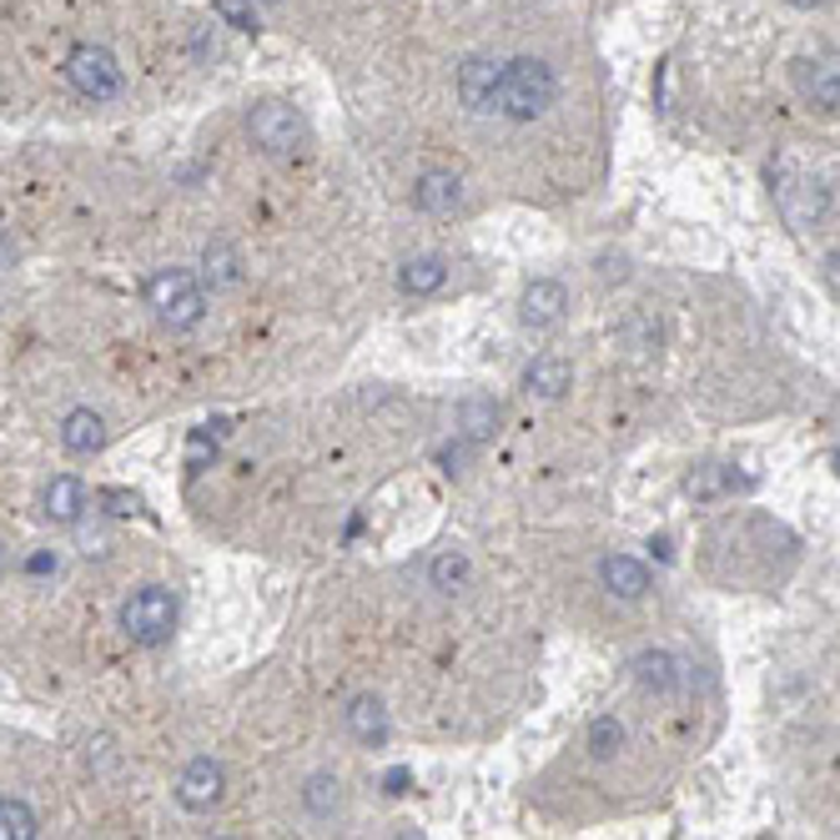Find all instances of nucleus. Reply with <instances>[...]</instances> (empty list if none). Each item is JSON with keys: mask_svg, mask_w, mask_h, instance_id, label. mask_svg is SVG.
I'll return each mask as SVG.
<instances>
[{"mask_svg": "<svg viewBox=\"0 0 840 840\" xmlns=\"http://www.w3.org/2000/svg\"><path fill=\"white\" fill-rule=\"evenodd\" d=\"M559 96L554 66L539 61V55H513L503 61V91H499V111L509 121H539Z\"/></svg>", "mask_w": 840, "mask_h": 840, "instance_id": "1", "label": "nucleus"}, {"mask_svg": "<svg viewBox=\"0 0 840 840\" xmlns=\"http://www.w3.org/2000/svg\"><path fill=\"white\" fill-rule=\"evenodd\" d=\"M146 307H152L172 332H192L202 317H207V293H202V283L192 273L166 267V273H156L152 283H146Z\"/></svg>", "mask_w": 840, "mask_h": 840, "instance_id": "2", "label": "nucleus"}, {"mask_svg": "<svg viewBox=\"0 0 840 840\" xmlns=\"http://www.w3.org/2000/svg\"><path fill=\"white\" fill-rule=\"evenodd\" d=\"M247 136L263 146L267 156H293L307 146V121H303V111L287 106V101H257V106L247 111Z\"/></svg>", "mask_w": 840, "mask_h": 840, "instance_id": "3", "label": "nucleus"}, {"mask_svg": "<svg viewBox=\"0 0 840 840\" xmlns=\"http://www.w3.org/2000/svg\"><path fill=\"white\" fill-rule=\"evenodd\" d=\"M121 629H126V639L132 644H166L176 629V600L162 590V584H146V590H136L132 600L121 604Z\"/></svg>", "mask_w": 840, "mask_h": 840, "instance_id": "4", "label": "nucleus"}, {"mask_svg": "<svg viewBox=\"0 0 840 840\" xmlns=\"http://www.w3.org/2000/svg\"><path fill=\"white\" fill-rule=\"evenodd\" d=\"M775 207H780V217H786L796 232H810L820 217H826L830 197H826V186H820L810 172L780 166V172H775Z\"/></svg>", "mask_w": 840, "mask_h": 840, "instance_id": "5", "label": "nucleus"}, {"mask_svg": "<svg viewBox=\"0 0 840 840\" xmlns=\"http://www.w3.org/2000/svg\"><path fill=\"white\" fill-rule=\"evenodd\" d=\"M66 76H71V86L91 101H116L121 86H126L116 55H111L106 45H76V51L66 55Z\"/></svg>", "mask_w": 840, "mask_h": 840, "instance_id": "6", "label": "nucleus"}, {"mask_svg": "<svg viewBox=\"0 0 840 840\" xmlns=\"http://www.w3.org/2000/svg\"><path fill=\"white\" fill-rule=\"evenodd\" d=\"M222 790H227V775H222V765L212 760V755H197V760H186L182 775H176V800H182L192 816H202V810H212L222 800Z\"/></svg>", "mask_w": 840, "mask_h": 840, "instance_id": "7", "label": "nucleus"}, {"mask_svg": "<svg viewBox=\"0 0 840 840\" xmlns=\"http://www.w3.org/2000/svg\"><path fill=\"white\" fill-rule=\"evenodd\" d=\"M499 91H503V61H489V55H469L459 66V101L479 116L499 111Z\"/></svg>", "mask_w": 840, "mask_h": 840, "instance_id": "8", "label": "nucleus"}, {"mask_svg": "<svg viewBox=\"0 0 840 840\" xmlns=\"http://www.w3.org/2000/svg\"><path fill=\"white\" fill-rule=\"evenodd\" d=\"M564 313H568V293H564V283H554V277L529 283L524 297H519V317H524V328H534V332L559 328Z\"/></svg>", "mask_w": 840, "mask_h": 840, "instance_id": "9", "label": "nucleus"}, {"mask_svg": "<svg viewBox=\"0 0 840 840\" xmlns=\"http://www.w3.org/2000/svg\"><path fill=\"white\" fill-rule=\"evenodd\" d=\"M634 679H639L649 695L675 699V695H685L689 669H685V659H675L669 649H644V655H634Z\"/></svg>", "mask_w": 840, "mask_h": 840, "instance_id": "10", "label": "nucleus"}, {"mask_svg": "<svg viewBox=\"0 0 840 840\" xmlns=\"http://www.w3.org/2000/svg\"><path fill=\"white\" fill-rule=\"evenodd\" d=\"M796 86L800 96L816 111H836L840 106V55H816V61H800L796 66Z\"/></svg>", "mask_w": 840, "mask_h": 840, "instance_id": "11", "label": "nucleus"}, {"mask_svg": "<svg viewBox=\"0 0 840 840\" xmlns=\"http://www.w3.org/2000/svg\"><path fill=\"white\" fill-rule=\"evenodd\" d=\"M600 578L614 600H644V594H649V568L629 554H604Z\"/></svg>", "mask_w": 840, "mask_h": 840, "instance_id": "12", "label": "nucleus"}, {"mask_svg": "<svg viewBox=\"0 0 840 840\" xmlns=\"http://www.w3.org/2000/svg\"><path fill=\"white\" fill-rule=\"evenodd\" d=\"M348 730L358 745H368V750H378V745H388V709H382L378 695H358L348 699Z\"/></svg>", "mask_w": 840, "mask_h": 840, "instance_id": "13", "label": "nucleus"}, {"mask_svg": "<svg viewBox=\"0 0 840 840\" xmlns=\"http://www.w3.org/2000/svg\"><path fill=\"white\" fill-rule=\"evenodd\" d=\"M524 382H529V393H539V398H549V403H559V398L574 388V368H568L559 352H539V358L529 362Z\"/></svg>", "mask_w": 840, "mask_h": 840, "instance_id": "14", "label": "nucleus"}, {"mask_svg": "<svg viewBox=\"0 0 840 840\" xmlns=\"http://www.w3.org/2000/svg\"><path fill=\"white\" fill-rule=\"evenodd\" d=\"M463 202V182L453 172H423L413 182V207L418 212H453Z\"/></svg>", "mask_w": 840, "mask_h": 840, "instance_id": "15", "label": "nucleus"}, {"mask_svg": "<svg viewBox=\"0 0 840 840\" xmlns=\"http://www.w3.org/2000/svg\"><path fill=\"white\" fill-rule=\"evenodd\" d=\"M86 513V489H81L76 473H61V479L45 483V519L51 524H76Z\"/></svg>", "mask_w": 840, "mask_h": 840, "instance_id": "16", "label": "nucleus"}, {"mask_svg": "<svg viewBox=\"0 0 840 840\" xmlns=\"http://www.w3.org/2000/svg\"><path fill=\"white\" fill-rule=\"evenodd\" d=\"M735 489H745V479L730 469V463H705V469H695L685 479V493L695 503H715V499H725V493H735Z\"/></svg>", "mask_w": 840, "mask_h": 840, "instance_id": "17", "label": "nucleus"}, {"mask_svg": "<svg viewBox=\"0 0 840 840\" xmlns=\"http://www.w3.org/2000/svg\"><path fill=\"white\" fill-rule=\"evenodd\" d=\"M61 443H66V453H96V448L106 443V423H101L96 408H76V413H66V423H61Z\"/></svg>", "mask_w": 840, "mask_h": 840, "instance_id": "18", "label": "nucleus"}, {"mask_svg": "<svg viewBox=\"0 0 840 840\" xmlns=\"http://www.w3.org/2000/svg\"><path fill=\"white\" fill-rule=\"evenodd\" d=\"M469 578H473V568H469V554H463V549H438L433 564H428V584H433L438 594H463L469 590Z\"/></svg>", "mask_w": 840, "mask_h": 840, "instance_id": "19", "label": "nucleus"}, {"mask_svg": "<svg viewBox=\"0 0 840 840\" xmlns=\"http://www.w3.org/2000/svg\"><path fill=\"white\" fill-rule=\"evenodd\" d=\"M459 433H469L473 443H489L499 433V403L489 393H469L459 403Z\"/></svg>", "mask_w": 840, "mask_h": 840, "instance_id": "20", "label": "nucleus"}, {"mask_svg": "<svg viewBox=\"0 0 840 840\" xmlns=\"http://www.w3.org/2000/svg\"><path fill=\"white\" fill-rule=\"evenodd\" d=\"M443 283H448V267L438 257H408L403 273H398V287L413 297H433Z\"/></svg>", "mask_w": 840, "mask_h": 840, "instance_id": "21", "label": "nucleus"}, {"mask_svg": "<svg viewBox=\"0 0 840 840\" xmlns=\"http://www.w3.org/2000/svg\"><path fill=\"white\" fill-rule=\"evenodd\" d=\"M202 277H207V287H232L242 277V257L227 242H207V252H202Z\"/></svg>", "mask_w": 840, "mask_h": 840, "instance_id": "22", "label": "nucleus"}, {"mask_svg": "<svg viewBox=\"0 0 840 840\" xmlns=\"http://www.w3.org/2000/svg\"><path fill=\"white\" fill-rule=\"evenodd\" d=\"M619 750H624V725L614 720V715H600V720L590 725V755L594 760H614Z\"/></svg>", "mask_w": 840, "mask_h": 840, "instance_id": "23", "label": "nucleus"}, {"mask_svg": "<svg viewBox=\"0 0 840 840\" xmlns=\"http://www.w3.org/2000/svg\"><path fill=\"white\" fill-rule=\"evenodd\" d=\"M0 836H6V840H31L35 836V816H31V806H25V800L6 796V806H0Z\"/></svg>", "mask_w": 840, "mask_h": 840, "instance_id": "24", "label": "nucleus"}, {"mask_svg": "<svg viewBox=\"0 0 840 840\" xmlns=\"http://www.w3.org/2000/svg\"><path fill=\"white\" fill-rule=\"evenodd\" d=\"M303 800H307V810L313 816H332L338 810V775H307V790H303Z\"/></svg>", "mask_w": 840, "mask_h": 840, "instance_id": "25", "label": "nucleus"}, {"mask_svg": "<svg viewBox=\"0 0 840 840\" xmlns=\"http://www.w3.org/2000/svg\"><path fill=\"white\" fill-rule=\"evenodd\" d=\"M469 459H473V438L469 433H459L453 443L438 448V463H443L448 473H463V469H469Z\"/></svg>", "mask_w": 840, "mask_h": 840, "instance_id": "26", "label": "nucleus"}, {"mask_svg": "<svg viewBox=\"0 0 840 840\" xmlns=\"http://www.w3.org/2000/svg\"><path fill=\"white\" fill-rule=\"evenodd\" d=\"M217 16L232 25V31H257V16H252L242 0H217Z\"/></svg>", "mask_w": 840, "mask_h": 840, "instance_id": "27", "label": "nucleus"}, {"mask_svg": "<svg viewBox=\"0 0 840 840\" xmlns=\"http://www.w3.org/2000/svg\"><path fill=\"white\" fill-rule=\"evenodd\" d=\"M101 503H106V513H116V519H121V513L142 509V499H136L132 489H106V493H101Z\"/></svg>", "mask_w": 840, "mask_h": 840, "instance_id": "28", "label": "nucleus"}, {"mask_svg": "<svg viewBox=\"0 0 840 840\" xmlns=\"http://www.w3.org/2000/svg\"><path fill=\"white\" fill-rule=\"evenodd\" d=\"M25 574H31V578L55 574V554H51V549H41V554H31V559H25Z\"/></svg>", "mask_w": 840, "mask_h": 840, "instance_id": "29", "label": "nucleus"}, {"mask_svg": "<svg viewBox=\"0 0 840 840\" xmlns=\"http://www.w3.org/2000/svg\"><path fill=\"white\" fill-rule=\"evenodd\" d=\"M382 786H388V796H403V786H408V770H403V765H398V770H388V780H382Z\"/></svg>", "mask_w": 840, "mask_h": 840, "instance_id": "30", "label": "nucleus"}, {"mask_svg": "<svg viewBox=\"0 0 840 840\" xmlns=\"http://www.w3.org/2000/svg\"><path fill=\"white\" fill-rule=\"evenodd\" d=\"M826 283L836 287V297H840V252H830L826 257Z\"/></svg>", "mask_w": 840, "mask_h": 840, "instance_id": "31", "label": "nucleus"}, {"mask_svg": "<svg viewBox=\"0 0 840 840\" xmlns=\"http://www.w3.org/2000/svg\"><path fill=\"white\" fill-rule=\"evenodd\" d=\"M604 283H619V277H624V257H604Z\"/></svg>", "mask_w": 840, "mask_h": 840, "instance_id": "32", "label": "nucleus"}, {"mask_svg": "<svg viewBox=\"0 0 840 840\" xmlns=\"http://www.w3.org/2000/svg\"><path fill=\"white\" fill-rule=\"evenodd\" d=\"M786 6H796V11H816L820 0H786Z\"/></svg>", "mask_w": 840, "mask_h": 840, "instance_id": "33", "label": "nucleus"}, {"mask_svg": "<svg viewBox=\"0 0 840 840\" xmlns=\"http://www.w3.org/2000/svg\"><path fill=\"white\" fill-rule=\"evenodd\" d=\"M830 463H836V469H840V453H836V459H830Z\"/></svg>", "mask_w": 840, "mask_h": 840, "instance_id": "34", "label": "nucleus"}, {"mask_svg": "<svg viewBox=\"0 0 840 840\" xmlns=\"http://www.w3.org/2000/svg\"><path fill=\"white\" fill-rule=\"evenodd\" d=\"M263 6H277V0H263Z\"/></svg>", "mask_w": 840, "mask_h": 840, "instance_id": "35", "label": "nucleus"}]
</instances>
